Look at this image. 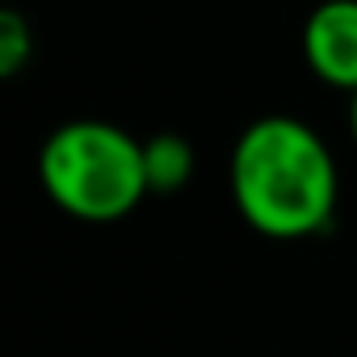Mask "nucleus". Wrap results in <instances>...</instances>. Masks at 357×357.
Instances as JSON below:
<instances>
[{
	"mask_svg": "<svg viewBox=\"0 0 357 357\" xmlns=\"http://www.w3.org/2000/svg\"><path fill=\"white\" fill-rule=\"evenodd\" d=\"M340 172L328 143L290 114L244 126L231 151V198L244 223L269 240L319 236L336 215Z\"/></svg>",
	"mask_w": 357,
	"mask_h": 357,
	"instance_id": "obj_1",
	"label": "nucleus"
},
{
	"mask_svg": "<svg viewBox=\"0 0 357 357\" xmlns=\"http://www.w3.org/2000/svg\"><path fill=\"white\" fill-rule=\"evenodd\" d=\"M38 181L63 215L84 223L126 219L151 194L143 143L101 118H76L47 135Z\"/></svg>",
	"mask_w": 357,
	"mask_h": 357,
	"instance_id": "obj_2",
	"label": "nucleus"
},
{
	"mask_svg": "<svg viewBox=\"0 0 357 357\" xmlns=\"http://www.w3.org/2000/svg\"><path fill=\"white\" fill-rule=\"evenodd\" d=\"M303 59L328 84L357 93V0H324L303 22Z\"/></svg>",
	"mask_w": 357,
	"mask_h": 357,
	"instance_id": "obj_3",
	"label": "nucleus"
},
{
	"mask_svg": "<svg viewBox=\"0 0 357 357\" xmlns=\"http://www.w3.org/2000/svg\"><path fill=\"white\" fill-rule=\"evenodd\" d=\"M143 164H147L151 194H176L194 176V143L185 135H172V130L151 135L143 143Z\"/></svg>",
	"mask_w": 357,
	"mask_h": 357,
	"instance_id": "obj_4",
	"label": "nucleus"
},
{
	"mask_svg": "<svg viewBox=\"0 0 357 357\" xmlns=\"http://www.w3.org/2000/svg\"><path fill=\"white\" fill-rule=\"evenodd\" d=\"M34 55V34L22 13L5 9L0 13V76H17Z\"/></svg>",
	"mask_w": 357,
	"mask_h": 357,
	"instance_id": "obj_5",
	"label": "nucleus"
},
{
	"mask_svg": "<svg viewBox=\"0 0 357 357\" xmlns=\"http://www.w3.org/2000/svg\"><path fill=\"white\" fill-rule=\"evenodd\" d=\"M349 130H353V143H357V93H349Z\"/></svg>",
	"mask_w": 357,
	"mask_h": 357,
	"instance_id": "obj_6",
	"label": "nucleus"
}]
</instances>
